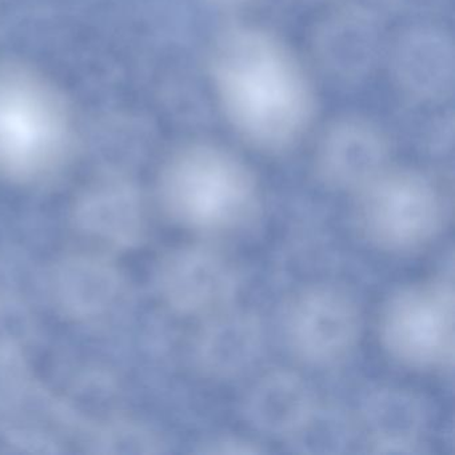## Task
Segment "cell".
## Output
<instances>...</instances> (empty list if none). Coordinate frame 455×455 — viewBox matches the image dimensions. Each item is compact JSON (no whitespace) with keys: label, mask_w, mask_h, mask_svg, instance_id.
I'll list each match as a JSON object with an SVG mask.
<instances>
[{"label":"cell","mask_w":455,"mask_h":455,"mask_svg":"<svg viewBox=\"0 0 455 455\" xmlns=\"http://www.w3.org/2000/svg\"><path fill=\"white\" fill-rule=\"evenodd\" d=\"M356 194L359 230L385 251L419 249L443 226V196L430 178L415 170L386 167Z\"/></svg>","instance_id":"cell-4"},{"label":"cell","mask_w":455,"mask_h":455,"mask_svg":"<svg viewBox=\"0 0 455 455\" xmlns=\"http://www.w3.org/2000/svg\"><path fill=\"white\" fill-rule=\"evenodd\" d=\"M166 190L180 220L207 234L236 230L259 204L251 170L212 143H191L175 154L167 167Z\"/></svg>","instance_id":"cell-3"},{"label":"cell","mask_w":455,"mask_h":455,"mask_svg":"<svg viewBox=\"0 0 455 455\" xmlns=\"http://www.w3.org/2000/svg\"><path fill=\"white\" fill-rule=\"evenodd\" d=\"M387 138L371 122L338 119L322 135L316 148L319 180L335 190L358 191L388 167Z\"/></svg>","instance_id":"cell-7"},{"label":"cell","mask_w":455,"mask_h":455,"mask_svg":"<svg viewBox=\"0 0 455 455\" xmlns=\"http://www.w3.org/2000/svg\"><path fill=\"white\" fill-rule=\"evenodd\" d=\"M247 414L258 427L271 434H295L313 415V398L297 375L283 370L258 380L247 399Z\"/></svg>","instance_id":"cell-12"},{"label":"cell","mask_w":455,"mask_h":455,"mask_svg":"<svg viewBox=\"0 0 455 455\" xmlns=\"http://www.w3.org/2000/svg\"><path fill=\"white\" fill-rule=\"evenodd\" d=\"M454 315L451 282L436 279L407 287L383 311V346L394 359L412 369H450L454 362Z\"/></svg>","instance_id":"cell-5"},{"label":"cell","mask_w":455,"mask_h":455,"mask_svg":"<svg viewBox=\"0 0 455 455\" xmlns=\"http://www.w3.org/2000/svg\"><path fill=\"white\" fill-rule=\"evenodd\" d=\"M209 70L226 118L258 150H289L313 124L316 100L308 74L266 28H226L212 44Z\"/></svg>","instance_id":"cell-1"},{"label":"cell","mask_w":455,"mask_h":455,"mask_svg":"<svg viewBox=\"0 0 455 455\" xmlns=\"http://www.w3.org/2000/svg\"><path fill=\"white\" fill-rule=\"evenodd\" d=\"M398 2L399 0H339V10L378 23V20L395 9Z\"/></svg>","instance_id":"cell-13"},{"label":"cell","mask_w":455,"mask_h":455,"mask_svg":"<svg viewBox=\"0 0 455 455\" xmlns=\"http://www.w3.org/2000/svg\"><path fill=\"white\" fill-rule=\"evenodd\" d=\"M206 452H258L259 450L255 449L252 443L244 441H236V439H220V441L212 442L209 449L204 450Z\"/></svg>","instance_id":"cell-14"},{"label":"cell","mask_w":455,"mask_h":455,"mask_svg":"<svg viewBox=\"0 0 455 455\" xmlns=\"http://www.w3.org/2000/svg\"><path fill=\"white\" fill-rule=\"evenodd\" d=\"M209 318L198 340V361L204 374L231 378L249 369L262 345L258 319L228 308Z\"/></svg>","instance_id":"cell-10"},{"label":"cell","mask_w":455,"mask_h":455,"mask_svg":"<svg viewBox=\"0 0 455 455\" xmlns=\"http://www.w3.org/2000/svg\"><path fill=\"white\" fill-rule=\"evenodd\" d=\"M377 23L338 10L314 36V52L326 73L353 81L366 76L378 55Z\"/></svg>","instance_id":"cell-11"},{"label":"cell","mask_w":455,"mask_h":455,"mask_svg":"<svg viewBox=\"0 0 455 455\" xmlns=\"http://www.w3.org/2000/svg\"><path fill=\"white\" fill-rule=\"evenodd\" d=\"M210 4L214 6L220 7V9H239V7L247 6V4H252L255 0H209Z\"/></svg>","instance_id":"cell-15"},{"label":"cell","mask_w":455,"mask_h":455,"mask_svg":"<svg viewBox=\"0 0 455 455\" xmlns=\"http://www.w3.org/2000/svg\"><path fill=\"white\" fill-rule=\"evenodd\" d=\"M359 330L361 318L353 300L330 287H314L298 295L284 322L292 353L313 366L345 359L355 347Z\"/></svg>","instance_id":"cell-6"},{"label":"cell","mask_w":455,"mask_h":455,"mask_svg":"<svg viewBox=\"0 0 455 455\" xmlns=\"http://www.w3.org/2000/svg\"><path fill=\"white\" fill-rule=\"evenodd\" d=\"M391 70L398 86L412 100H443L454 81L451 42L430 28L410 31L394 47Z\"/></svg>","instance_id":"cell-8"},{"label":"cell","mask_w":455,"mask_h":455,"mask_svg":"<svg viewBox=\"0 0 455 455\" xmlns=\"http://www.w3.org/2000/svg\"><path fill=\"white\" fill-rule=\"evenodd\" d=\"M76 118L62 90L33 66L0 60V169L33 172L73 143Z\"/></svg>","instance_id":"cell-2"},{"label":"cell","mask_w":455,"mask_h":455,"mask_svg":"<svg viewBox=\"0 0 455 455\" xmlns=\"http://www.w3.org/2000/svg\"><path fill=\"white\" fill-rule=\"evenodd\" d=\"M238 287V274L230 260L210 247L188 250L172 271V297L191 314L212 316L226 310Z\"/></svg>","instance_id":"cell-9"}]
</instances>
